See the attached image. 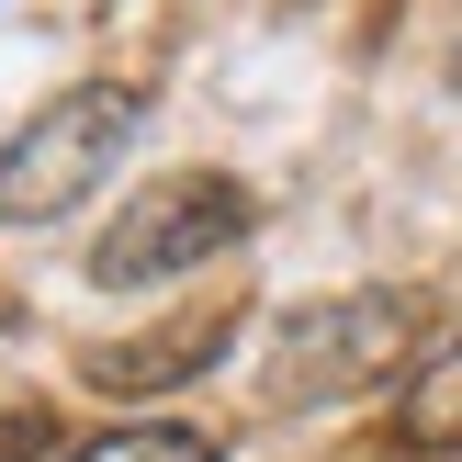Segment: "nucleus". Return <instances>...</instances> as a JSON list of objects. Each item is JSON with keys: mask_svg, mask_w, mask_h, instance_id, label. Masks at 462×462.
Segmentation results:
<instances>
[{"mask_svg": "<svg viewBox=\"0 0 462 462\" xmlns=\"http://www.w3.org/2000/svg\"><path fill=\"white\" fill-rule=\"evenodd\" d=\"M135 125H147V90H135V79L57 90V102L0 147V226H45V215H68L79 192H102L113 158L135 147Z\"/></svg>", "mask_w": 462, "mask_h": 462, "instance_id": "1", "label": "nucleus"}, {"mask_svg": "<svg viewBox=\"0 0 462 462\" xmlns=\"http://www.w3.org/2000/svg\"><path fill=\"white\" fill-rule=\"evenodd\" d=\"M418 293H328V305H293L271 338V395L282 406H338L373 395V383L418 373Z\"/></svg>", "mask_w": 462, "mask_h": 462, "instance_id": "2", "label": "nucleus"}, {"mask_svg": "<svg viewBox=\"0 0 462 462\" xmlns=\"http://www.w3.org/2000/svg\"><path fill=\"white\" fill-rule=\"evenodd\" d=\"M237 237H248V192H237V180H226V170H170V180H147V192L102 226L90 282H102V293H147V282H180V271L226 260Z\"/></svg>", "mask_w": 462, "mask_h": 462, "instance_id": "3", "label": "nucleus"}, {"mask_svg": "<svg viewBox=\"0 0 462 462\" xmlns=\"http://www.w3.org/2000/svg\"><path fill=\"white\" fill-rule=\"evenodd\" d=\"M226 328H237V305H203V316H170V328H147V338H102L79 373L102 383V395H158V383L215 373V361H226Z\"/></svg>", "mask_w": 462, "mask_h": 462, "instance_id": "4", "label": "nucleus"}, {"mask_svg": "<svg viewBox=\"0 0 462 462\" xmlns=\"http://www.w3.org/2000/svg\"><path fill=\"white\" fill-rule=\"evenodd\" d=\"M395 440H406V451H462V338H451V350H429L418 373H406Z\"/></svg>", "mask_w": 462, "mask_h": 462, "instance_id": "5", "label": "nucleus"}, {"mask_svg": "<svg viewBox=\"0 0 462 462\" xmlns=\"http://www.w3.org/2000/svg\"><path fill=\"white\" fill-rule=\"evenodd\" d=\"M68 462H226L215 429H180V418H135V429H102L90 451H68Z\"/></svg>", "mask_w": 462, "mask_h": 462, "instance_id": "6", "label": "nucleus"}, {"mask_svg": "<svg viewBox=\"0 0 462 462\" xmlns=\"http://www.w3.org/2000/svg\"><path fill=\"white\" fill-rule=\"evenodd\" d=\"M45 440H57V418H45L34 395H0V462H34Z\"/></svg>", "mask_w": 462, "mask_h": 462, "instance_id": "7", "label": "nucleus"}]
</instances>
